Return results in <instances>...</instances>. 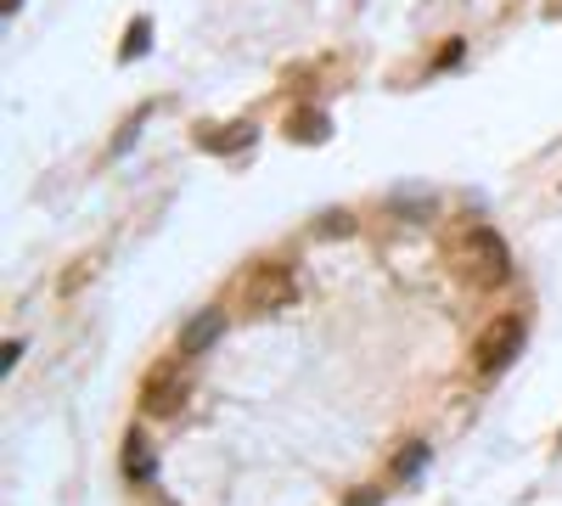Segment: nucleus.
Here are the masks:
<instances>
[{
    "label": "nucleus",
    "mask_w": 562,
    "mask_h": 506,
    "mask_svg": "<svg viewBox=\"0 0 562 506\" xmlns=\"http://www.w3.org/2000/svg\"><path fill=\"white\" fill-rule=\"evenodd\" d=\"M7 12H18V0H7Z\"/></svg>",
    "instance_id": "nucleus-13"
},
{
    "label": "nucleus",
    "mask_w": 562,
    "mask_h": 506,
    "mask_svg": "<svg viewBox=\"0 0 562 506\" xmlns=\"http://www.w3.org/2000/svg\"><path fill=\"white\" fill-rule=\"evenodd\" d=\"M349 232H355V214H349V209L321 214V237H349Z\"/></svg>",
    "instance_id": "nucleus-11"
},
{
    "label": "nucleus",
    "mask_w": 562,
    "mask_h": 506,
    "mask_svg": "<svg viewBox=\"0 0 562 506\" xmlns=\"http://www.w3.org/2000/svg\"><path fill=\"white\" fill-rule=\"evenodd\" d=\"M198 147L203 153H243V147H254V124L248 119H237V124H209V130H198Z\"/></svg>",
    "instance_id": "nucleus-6"
},
{
    "label": "nucleus",
    "mask_w": 562,
    "mask_h": 506,
    "mask_svg": "<svg viewBox=\"0 0 562 506\" xmlns=\"http://www.w3.org/2000/svg\"><path fill=\"white\" fill-rule=\"evenodd\" d=\"M220 333H225V315H220V310H203V315H192V321L180 327V349H175V355L192 360V355H203Z\"/></svg>",
    "instance_id": "nucleus-5"
},
{
    "label": "nucleus",
    "mask_w": 562,
    "mask_h": 506,
    "mask_svg": "<svg viewBox=\"0 0 562 506\" xmlns=\"http://www.w3.org/2000/svg\"><path fill=\"white\" fill-rule=\"evenodd\" d=\"M147 40H153V23H147V18H135L130 34H124V63H135L140 52H147Z\"/></svg>",
    "instance_id": "nucleus-10"
},
{
    "label": "nucleus",
    "mask_w": 562,
    "mask_h": 506,
    "mask_svg": "<svg viewBox=\"0 0 562 506\" xmlns=\"http://www.w3.org/2000/svg\"><path fill=\"white\" fill-rule=\"evenodd\" d=\"M524 349V315H495L490 327L473 338V366L484 378H495V372H506L512 366V355Z\"/></svg>",
    "instance_id": "nucleus-3"
},
{
    "label": "nucleus",
    "mask_w": 562,
    "mask_h": 506,
    "mask_svg": "<svg viewBox=\"0 0 562 506\" xmlns=\"http://www.w3.org/2000/svg\"><path fill=\"white\" fill-rule=\"evenodd\" d=\"M378 501H383V490H366V495H355L349 506H378Z\"/></svg>",
    "instance_id": "nucleus-12"
},
{
    "label": "nucleus",
    "mask_w": 562,
    "mask_h": 506,
    "mask_svg": "<svg viewBox=\"0 0 562 506\" xmlns=\"http://www.w3.org/2000/svg\"><path fill=\"white\" fill-rule=\"evenodd\" d=\"M326 135H333V119H326L321 108H293V113H288V142H299V147H321Z\"/></svg>",
    "instance_id": "nucleus-8"
},
{
    "label": "nucleus",
    "mask_w": 562,
    "mask_h": 506,
    "mask_svg": "<svg viewBox=\"0 0 562 506\" xmlns=\"http://www.w3.org/2000/svg\"><path fill=\"white\" fill-rule=\"evenodd\" d=\"M124 479H130V484H147V479H158V450L147 445V434H140V428L124 439Z\"/></svg>",
    "instance_id": "nucleus-7"
},
{
    "label": "nucleus",
    "mask_w": 562,
    "mask_h": 506,
    "mask_svg": "<svg viewBox=\"0 0 562 506\" xmlns=\"http://www.w3.org/2000/svg\"><path fill=\"white\" fill-rule=\"evenodd\" d=\"M422 462H428V445H422V439H411V445H405V450L394 456V479H411V473H416Z\"/></svg>",
    "instance_id": "nucleus-9"
},
{
    "label": "nucleus",
    "mask_w": 562,
    "mask_h": 506,
    "mask_svg": "<svg viewBox=\"0 0 562 506\" xmlns=\"http://www.w3.org/2000/svg\"><path fill=\"white\" fill-rule=\"evenodd\" d=\"M293 293H299V276H293V265H281V259L254 265L243 282H237V304H243L248 315H276V310H288Z\"/></svg>",
    "instance_id": "nucleus-2"
},
{
    "label": "nucleus",
    "mask_w": 562,
    "mask_h": 506,
    "mask_svg": "<svg viewBox=\"0 0 562 506\" xmlns=\"http://www.w3.org/2000/svg\"><path fill=\"white\" fill-rule=\"evenodd\" d=\"M557 445H562V434H557Z\"/></svg>",
    "instance_id": "nucleus-14"
},
{
    "label": "nucleus",
    "mask_w": 562,
    "mask_h": 506,
    "mask_svg": "<svg viewBox=\"0 0 562 506\" xmlns=\"http://www.w3.org/2000/svg\"><path fill=\"white\" fill-rule=\"evenodd\" d=\"M186 400V372H180V360L175 366H158V372H147V383H140V411L147 417H175Z\"/></svg>",
    "instance_id": "nucleus-4"
},
{
    "label": "nucleus",
    "mask_w": 562,
    "mask_h": 506,
    "mask_svg": "<svg viewBox=\"0 0 562 506\" xmlns=\"http://www.w3.org/2000/svg\"><path fill=\"white\" fill-rule=\"evenodd\" d=\"M450 265L467 288H501L512 276V248L501 243V232H490V225H461L450 237Z\"/></svg>",
    "instance_id": "nucleus-1"
}]
</instances>
